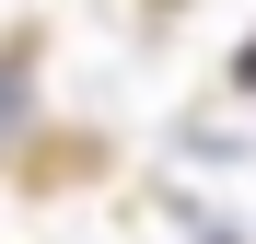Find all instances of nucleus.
Segmentation results:
<instances>
[{"label": "nucleus", "instance_id": "obj_1", "mask_svg": "<svg viewBox=\"0 0 256 244\" xmlns=\"http://www.w3.org/2000/svg\"><path fill=\"white\" fill-rule=\"evenodd\" d=\"M24 116V47H0V128Z\"/></svg>", "mask_w": 256, "mask_h": 244}]
</instances>
